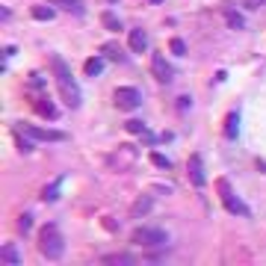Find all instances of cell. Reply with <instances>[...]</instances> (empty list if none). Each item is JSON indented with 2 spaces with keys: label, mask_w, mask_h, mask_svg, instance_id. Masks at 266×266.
<instances>
[{
  "label": "cell",
  "mask_w": 266,
  "mask_h": 266,
  "mask_svg": "<svg viewBox=\"0 0 266 266\" xmlns=\"http://www.w3.org/2000/svg\"><path fill=\"white\" fill-rule=\"evenodd\" d=\"M50 68H54V77H56V86H60V95L66 100V106L77 110V106H80V89H77V83H74V74L68 71V66L60 56L50 60Z\"/></svg>",
  "instance_id": "cell-1"
},
{
  "label": "cell",
  "mask_w": 266,
  "mask_h": 266,
  "mask_svg": "<svg viewBox=\"0 0 266 266\" xmlns=\"http://www.w3.org/2000/svg\"><path fill=\"white\" fill-rule=\"evenodd\" d=\"M38 248H42V254H44L48 260L62 258V234H60L56 225H44V228L38 231Z\"/></svg>",
  "instance_id": "cell-2"
},
{
  "label": "cell",
  "mask_w": 266,
  "mask_h": 266,
  "mask_svg": "<svg viewBox=\"0 0 266 266\" xmlns=\"http://www.w3.org/2000/svg\"><path fill=\"white\" fill-rule=\"evenodd\" d=\"M133 242L136 246H145V248H166L168 236L160 228H139V231L133 234Z\"/></svg>",
  "instance_id": "cell-3"
},
{
  "label": "cell",
  "mask_w": 266,
  "mask_h": 266,
  "mask_svg": "<svg viewBox=\"0 0 266 266\" xmlns=\"http://www.w3.org/2000/svg\"><path fill=\"white\" fill-rule=\"evenodd\" d=\"M219 192H222V204L231 210L234 216H242V213H246V204H242V201H240V198H236V196L231 192L228 180H219Z\"/></svg>",
  "instance_id": "cell-4"
},
{
  "label": "cell",
  "mask_w": 266,
  "mask_h": 266,
  "mask_svg": "<svg viewBox=\"0 0 266 266\" xmlns=\"http://www.w3.org/2000/svg\"><path fill=\"white\" fill-rule=\"evenodd\" d=\"M133 160H136V148L133 145H122L112 157H110V163H112V168H118V172H124V168L133 166Z\"/></svg>",
  "instance_id": "cell-5"
},
{
  "label": "cell",
  "mask_w": 266,
  "mask_h": 266,
  "mask_svg": "<svg viewBox=\"0 0 266 266\" xmlns=\"http://www.w3.org/2000/svg\"><path fill=\"white\" fill-rule=\"evenodd\" d=\"M21 130L27 133L30 139H38V142H62V139H66L62 130H44V128H30V124L21 128Z\"/></svg>",
  "instance_id": "cell-6"
},
{
  "label": "cell",
  "mask_w": 266,
  "mask_h": 266,
  "mask_svg": "<svg viewBox=\"0 0 266 266\" xmlns=\"http://www.w3.org/2000/svg\"><path fill=\"white\" fill-rule=\"evenodd\" d=\"M139 100H142V98H139V92L130 89V86L116 92V106H118V110H136V106H139Z\"/></svg>",
  "instance_id": "cell-7"
},
{
  "label": "cell",
  "mask_w": 266,
  "mask_h": 266,
  "mask_svg": "<svg viewBox=\"0 0 266 266\" xmlns=\"http://www.w3.org/2000/svg\"><path fill=\"white\" fill-rule=\"evenodd\" d=\"M151 68H154V77H157L160 83H168V80H172V68H168L163 54H154V56H151Z\"/></svg>",
  "instance_id": "cell-8"
},
{
  "label": "cell",
  "mask_w": 266,
  "mask_h": 266,
  "mask_svg": "<svg viewBox=\"0 0 266 266\" xmlns=\"http://www.w3.org/2000/svg\"><path fill=\"white\" fill-rule=\"evenodd\" d=\"M151 207H154V198H151V196H139V198L133 201L130 216H133V219H145V216L151 213Z\"/></svg>",
  "instance_id": "cell-9"
},
{
  "label": "cell",
  "mask_w": 266,
  "mask_h": 266,
  "mask_svg": "<svg viewBox=\"0 0 266 266\" xmlns=\"http://www.w3.org/2000/svg\"><path fill=\"white\" fill-rule=\"evenodd\" d=\"M130 50L133 54H142V50H148V36H145V30H130Z\"/></svg>",
  "instance_id": "cell-10"
},
{
  "label": "cell",
  "mask_w": 266,
  "mask_h": 266,
  "mask_svg": "<svg viewBox=\"0 0 266 266\" xmlns=\"http://www.w3.org/2000/svg\"><path fill=\"white\" fill-rule=\"evenodd\" d=\"M190 180H192L196 186H204V168H201L198 157H192V160H190Z\"/></svg>",
  "instance_id": "cell-11"
},
{
  "label": "cell",
  "mask_w": 266,
  "mask_h": 266,
  "mask_svg": "<svg viewBox=\"0 0 266 266\" xmlns=\"http://www.w3.org/2000/svg\"><path fill=\"white\" fill-rule=\"evenodd\" d=\"M36 110H38V112H42L44 118H50V122H54V118L60 116V110H56V106H54L50 100H36Z\"/></svg>",
  "instance_id": "cell-12"
},
{
  "label": "cell",
  "mask_w": 266,
  "mask_h": 266,
  "mask_svg": "<svg viewBox=\"0 0 266 266\" xmlns=\"http://www.w3.org/2000/svg\"><path fill=\"white\" fill-rule=\"evenodd\" d=\"M225 21H228V27H231V30H242V15H240L236 9H231V6L225 9Z\"/></svg>",
  "instance_id": "cell-13"
},
{
  "label": "cell",
  "mask_w": 266,
  "mask_h": 266,
  "mask_svg": "<svg viewBox=\"0 0 266 266\" xmlns=\"http://www.w3.org/2000/svg\"><path fill=\"white\" fill-rule=\"evenodd\" d=\"M104 264H112V266H130L133 258L130 254H106L104 258Z\"/></svg>",
  "instance_id": "cell-14"
},
{
  "label": "cell",
  "mask_w": 266,
  "mask_h": 266,
  "mask_svg": "<svg viewBox=\"0 0 266 266\" xmlns=\"http://www.w3.org/2000/svg\"><path fill=\"white\" fill-rule=\"evenodd\" d=\"M100 68H104V60H100V56H92V60H86V74H89V77H98Z\"/></svg>",
  "instance_id": "cell-15"
},
{
  "label": "cell",
  "mask_w": 266,
  "mask_h": 266,
  "mask_svg": "<svg viewBox=\"0 0 266 266\" xmlns=\"http://www.w3.org/2000/svg\"><path fill=\"white\" fill-rule=\"evenodd\" d=\"M18 252H15V246H3V264H9V266H18Z\"/></svg>",
  "instance_id": "cell-16"
},
{
  "label": "cell",
  "mask_w": 266,
  "mask_h": 266,
  "mask_svg": "<svg viewBox=\"0 0 266 266\" xmlns=\"http://www.w3.org/2000/svg\"><path fill=\"white\" fill-rule=\"evenodd\" d=\"M33 18L36 21H50L54 18V9L50 6H33Z\"/></svg>",
  "instance_id": "cell-17"
},
{
  "label": "cell",
  "mask_w": 266,
  "mask_h": 266,
  "mask_svg": "<svg viewBox=\"0 0 266 266\" xmlns=\"http://www.w3.org/2000/svg\"><path fill=\"white\" fill-rule=\"evenodd\" d=\"M30 228H33V216H30V213H24V216L18 219V231H21V234H27Z\"/></svg>",
  "instance_id": "cell-18"
},
{
  "label": "cell",
  "mask_w": 266,
  "mask_h": 266,
  "mask_svg": "<svg viewBox=\"0 0 266 266\" xmlns=\"http://www.w3.org/2000/svg\"><path fill=\"white\" fill-rule=\"evenodd\" d=\"M54 6H66L68 12H80V0H54Z\"/></svg>",
  "instance_id": "cell-19"
},
{
  "label": "cell",
  "mask_w": 266,
  "mask_h": 266,
  "mask_svg": "<svg viewBox=\"0 0 266 266\" xmlns=\"http://www.w3.org/2000/svg\"><path fill=\"white\" fill-rule=\"evenodd\" d=\"M168 48H172V54H174V56H184V54H186V44H184L180 38H172V44H168Z\"/></svg>",
  "instance_id": "cell-20"
},
{
  "label": "cell",
  "mask_w": 266,
  "mask_h": 266,
  "mask_svg": "<svg viewBox=\"0 0 266 266\" xmlns=\"http://www.w3.org/2000/svg\"><path fill=\"white\" fill-rule=\"evenodd\" d=\"M104 24L110 27V30H122V24L116 21V15H110V12H104Z\"/></svg>",
  "instance_id": "cell-21"
},
{
  "label": "cell",
  "mask_w": 266,
  "mask_h": 266,
  "mask_svg": "<svg viewBox=\"0 0 266 266\" xmlns=\"http://www.w3.org/2000/svg\"><path fill=\"white\" fill-rule=\"evenodd\" d=\"M128 130L130 133H145V124H142L139 118H130V122H128Z\"/></svg>",
  "instance_id": "cell-22"
},
{
  "label": "cell",
  "mask_w": 266,
  "mask_h": 266,
  "mask_svg": "<svg viewBox=\"0 0 266 266\" xmlns=\"http://www.w3.org/2000/svg\"><path fill=\"white\" fill-rule=\"evenodd\" d=\"M104 54H106L110 60H116V62L122 60V54H118V48H116V44H106V48H104Z\"/></svg>",
  "instance_id": "cell-23"
},
{
  "label": "cell",
  "mask_w": 266,
  "mask_h": 266,
  "mask_svg": "<svg viewBox=\"0 0 266 266\" xmlns=\"http://www.w3.org/2000/svg\"><path fill=\"white\" fill-rule=\"evenodd\" d=\"M18 148H21L24 154H30V151H33V142H27V139L21 136V130H18Z\"/></svg>",
  "instance_id": "cell-24"
},
{
  "label": "cell",
  "mask_w": 266,
  "mask_h": 266,
  "mask_svg": "<svg viewBox=\"0 0 266 266\" xmlns=\"http://www.w3.org/2000/svg\"><path fill=\"white\" fill-rule=\"evenodd\" d=\"M225 130H228V136H236V112L228 116V128H225Z\"/></svg>",
  "instance_id": "cell-25"
},
{
  "label": "cell",
  "mask_w": 266,
  "mask_h": 266,
  "mask_svg": "<svg viewBox=\"0 0 266 266\" xmlns=\"http://www.w3.org/2000/svg\"><path fill=\"white\" fill-rule=\"evenodd\" d=\"M264 3H266V0H242V6H246V9H260Z\"/></svg>",
  "instance_id": "cell-26"
},
{
  "label": "cell",
  "mask_w": 266,
  "mask_h": 266,
  "mask_svg": "<svg viewBox=\"0 0 266 266\" xmlns=\"http://www.w3.org/2000/svg\"><path fill=\"white\" fill-rule=\"evenodd\" d=\"M56 192H60V186H48V190H44V201H54Z\"/></svg>",
  "instance_id": "cell-27"
},
{
  "label": "cell",
  "mask_w": 266,
  "mask_h": 266,
  "mask_svg": "<svg viewBox=\"0 0 266 266\" xmlns=\"http://www.w3.org/2000/svg\"><path fill=\"white\" fill-rule=\"evenodd\" d=\"M154 163H157V166H163V168H168V160H166V157H160V154H154Z\"/></svg>",
  "instance_id": "cell-28"
}]
</instances>
